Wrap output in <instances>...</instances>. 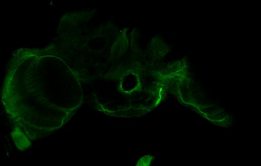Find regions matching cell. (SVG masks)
<instances>
[{"instance_id":"obj_1","label":"cell","mask_w":261,"mask_h":166,"mask_svg":"<svg viewBox=\"0 0 261 166\" xmlns=\"http://www.w3.org/2000/svg\"><path fill=\"white\" fill-rule=\"evenodd\" d=\"M67 63L49 51L16 54L7 72L3 101L13 125L12 137L24 150L63 126L73 112Z\"/></svg>"}]
</instances>
